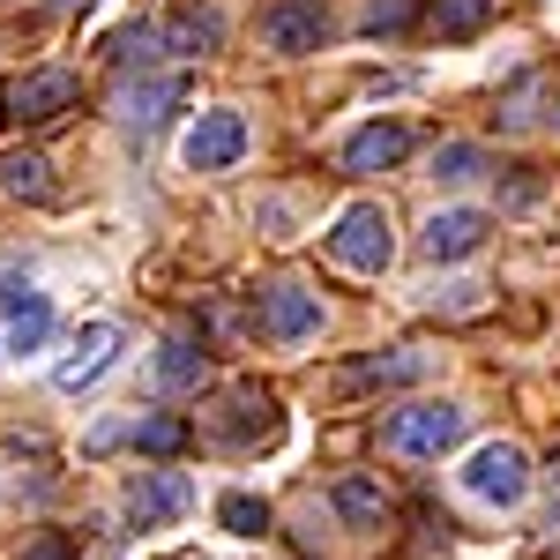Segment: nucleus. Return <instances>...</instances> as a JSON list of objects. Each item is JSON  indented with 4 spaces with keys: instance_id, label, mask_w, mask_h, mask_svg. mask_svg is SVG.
Segmentation results:
<instances>
[{
    "instance_id": "1",
    "label": "nucleus",
    "mask_w": 560,
    "mask_h": 560,
    "mask_svg": "<svg viewBox=\"0 0 560 560\" xmlns=\"http://www.w3.org/2000/svg\"><path fill=\"white\" fill-rule=\"evenodd\" d=\"M75 105H83V75L75 68H31V75H15L0 90V120H15V128H45V120H60Z\"/></svg>"
},
{
    "instance_id": "2",
    "label": "nucleus",
    "mask_w": 560,
    "mask_h": 560,
    "mask_svg": "<svg viewBox=\"0 0 560 560\" xmlns=\"http://www.w3.org/2000/svg\"><path fill=\"white\" fill-rule=\"evenodd\" d=\"M464 411L456 404H404V411H388L382 441L396 448V456H411V464H433V456H448L456 441H464Z\"/></svg>"
},
{
    "instance_id": "3",
    "label": "nucleus",
    "mask_w": 560,
    "mask_h": 560,
    "mask_svg": "<svg viewBox=\"0 0 560 560\" xmlns=\"http://www.w3.org/2000/svg\"><path fill=\"white\" fill-rule=\"evenodd\" d=\"M456 478H464V493L486 501V509H516L523 493H530V456H523L516 441H486V448H471V464Z\"/></svg>"
},
{
    "instance_id": "4",
    "label": "nucleus",
    "mask_w": 560,
    "mask_h": 560,
    "mask_svg": "<svg viewBox=\"0 0 560 560\" xmlns=\"http://www.w3.org/2000/svg\"><path fill=\"white\" fill-rule=\"evenodd\" d=\"M329 255L345 261L351 277H382L388 255H396V240H388V210L382 202H351L337 217V232H329Z\"/></svg>"
},
{
    "instance_id": "5",
    "label": "nucleus",
    "mask_w": 560,
    "mask_h": 560,
    "mask_svg": "<svg viewBox=\"0 0 560 560\" xmlns=\"http://www.w3.org/2000/svg\"><path fill=\"white\" fill-rule=\"evenodd\" d=\"M120 359V322H90V329H75V345H68V359L52 366V388H68V396H83L90 382H105V366Z\"/></svg>"
},
{
    "instance_id": "6",
    "label": "nucleus",
    "mask_w": 560,
    "mask_h": 560,
    "mask_svg": "<svg viewBox=\"0 0 560 560\" xmlns=\"http://www.w3.org/2000/svg\"><path fill=\"white\" fill-rule=\"evenodd\" d=\"M261 45L269 52H322L329 45V8L322 0H277L261 15Z\"/></svg>"
},
{
    "instance_id": "7",
    "label": "nucleus",
    "mask_w": 560,
    "mask_h": 560,
    "mask_svg": "<svg viewBox=\"0 0 560 560\" xmlns=\"http://www.w3.org/2000/svg\"><path fill=\"white\" fill-rule=\"evenodd\" d=\"M486 232H493V217L486 210H433L427 232H419V255L427 261H464L486 247Z\"/></svg>"
},
{
    "instance_id": "8",
    "label": "nucleus",
    "mask_w": 560,
    "mask_h": 560,
    "mask_svg": "<svg viewBox=\"0 0 560 560\" xmlns=\"http://www.w3.org/2000/svg\"><path fill=\"white\" fill-rule=\"evenodd\" d=\"M247 158V120L240 113H202L195 135H187V165L195 173H224V165H240Z\"/></svg>"
},
{
    "instance_id": "9",
    "label": "nucleus",
    "mask_w": 560,
    "mask_h": 560,
    "mask_svg": "<svg viewBox=\"0 0 560 560\" xmlns=\"http://www.w3.org/2000/svg\"><path fill=\"white\" fill-rule=\"evenodd\" d=\"M261 329H269L277 345H306V337L322 329V300H314L306 284H269V292H261Z\"/></svg>"
},
{
    "instance_id": "10",
    "label": "nucleus",
    "mask_w": 560,
    "mask_h": 560,
    "mask_svg": "<svg viewBox=\"0 0 560 560\" xmlns=\"http://www.w3.org/2000/svg\"><path fill=\"white\" fill-rule=\"evenodd\" d=\"M187 509V478L179 471H142L128 486V523L135 530H158V523H173Z\"/></svg>"
},
{
    "instance_id": "11",
    "label": "nucleus",
    "mask_w": 560,
    "mask_h": 560,
    "mask_svg": "<svg viewBox=\"0 0 560 560\" xmlns=\"http://www.w3.org/2000/svg\"><path fill=\"white\" fill-rule=\"evenodd\" d=\"M404 158H411V128H396V120H374L345 142V173H388Z\"/></svg>"
},
{
    "instance_id": "12",
    "label": "nucleus",
    "mask_w": 560,
    "mask_h": 560,
    "mask_svg": "<svg viewBox=\"0 0 560 560\" xmlns=\"http://www.w3.org/2000/svg\"><path fill=\"white\" fill-rule=\"evenodd\" d=\"M277 433V404L261 388H232L224 396V419L210 427V441H269Z\"/></svg>"
},
{
    "instance_id": "13",
    "label": "nucleus",
    "mask_w": 560,
    "mask_h": 560,
    "mask_svg": "<svg viewBox=\"0 0 560 560\" xmlns=\"http://www.w3.org/2000/svg\"><path fill=\"white\" fill-rule=\"evenodd\" d=\"M427 374V359L419 351H374V359H359V366H345V388H404Z\"/></svg>"
},
{
    "instance_id": "14",
    "label": "nucleus",
    "mask_w": 560,
    "mask_h": 560,
    "mask_svg": "<svg viewBox=\"0 0 560 560\" xmlns=\"http://www.w3.org/2000/svg\"><path fill=\"white\" fill-rule=\"evenodd\" d=\"M0 195H15V202H52V165H45L38 150H8V158H0Z\"/></svg>"
},
{
    "instance_id": "15",
    "label": "nucleus",
    "mask_w": 560,
    "mask_h": 560,
    "mask_svg": "<svg viewBox=\"0 0 560 560\" xmlns=\"http://www.w3.org/2000/svg\"><path fill=\"white\" fill-rule=\"evenodd\" d=\"M165 45H173V52H217V45H224V15L187 0L173 23H165Z\"/></svg>"
},
{
    "instance_id": "16",
    "label": "nucleus",
    "mask_w": 560,
    "mask_h": 560,
    "mask_svg": "<svg viewBox=\"0 0 560 560\" xmlns=\"http://www.w3.org/2000/svg\"><path fill=\"white\" fill-rule=\"evenodd\" d=\"M173 105H187V75H158V83H135L120 113H128L135 128H158V120H165Z\"/></svg>"
},
{
    "instance_id": "17",
    "label": "nucleus",
    "mask_w": 560,
    "mask_h": 560,
    "mask_svg": "<svg viewBox=\"0 0 560 560\" xmlns=\"http://www.w3.org/2000/svg\"><path fill=\"white\" fill-rule=\"evenodd\" d=\"M337 516L359 523V530H382L388 523V493L374 478H337Z\"/></svg>"
},
{
    "instance_id": "18",
    "label": "nucleus",
    "mask_w": 560,
    "mask_h": 560,
    "mask_svg": "<svg viewBox=\"0 0 560 560\" xmlns=\"http://www.w3.org/2000/svg\"><path fill=\"white\" fill-rule=\"evenodd\" d=\"M45 337H52V306H45V292L8 300V351H38Z\"/></svg>"
},
{
    "instance_id": "19",
    "label": "nucleus",
    "mask_w": 560,
    "mask_h": 560,
    "mask_svg": "<svg viewBox=\"0 0 560 560\" xmlns=\"http://www.w3.org/2000/svg\"><path fill=\"white\" fill-rule=\"evenodd\" d=\"M493 23V0H427V31L441 38H478Z\"/></svg>"
},
{
    "instance_id": "20",
    "label": "nucleus",
    "mask_w": 560,
    "mask_h": 560,
    "mask_svg": "<svg viewBox=\"0 0 560 560\" xmlns=\"http://www.w3.org/2000/svg\"><path fill=\"white\" fill-rule=\"evenodd\" d=\"M195 433H187V419H173V411H158V419H135V448L142 456H179Z\"/></svg>"
},
{
    "instance_id": "21",
    "label": "nucleus",
    "mask_w": 560,
    "mask_h": 560,
    "mask_svg": "<svg viewBox=\"0 0 560 560\" xmlns=\"http://www.w3.org/2000/svg\"><path fill=\"white\" fill-rule=\"evenodd\" d=\"M486 173V150H478V142H441V150H433V179H441V187H464V179H478Z\"/></svg>"
},
{
    "instance_id": "22",
    "label": "nucleus",
    "mask_w": 560,
    "mask_h": 560,
    "mask_svg": "<svg viewBox=\"0 0 560 560\" xmlns=\"http://www.w3.org/2000/svg\"><path fill=\"white\" fill-rule=\"evenodd\" d=\"M217 523L240 530V538H261V530H269V509H261L255 493H224V501H217Z\"/></svg>"
},
{
    "instance_id": "23",
    "label": "nucleus",
    "mask_w": 560,
    "mask_h": 560,
    "mask_svg": "<svg viewBox=\"0 0 560 560\" xmlns=\"http://www.w3.org/2000/svg\"><path fill=\"white\" fill-rule=\"evenodd\" d=\"M158 382H165V388H195V382H202V351L173 337V345L158 351Z\"/></svg>"
},
{
    "instance_id": "24",
    "label": "nucleus",
    "mask_w": 560,
    "mask_h": 560,
    "mask_svg": "<svg viewBox=\"0 0 560 560\" xmlns=\"http://www.w3.org/2000/svg\"><path fill=\"white\" fill-rule=\"evenodd\" d=\"M404 15H411V0H374V8H366V31H396Z\"/></svg>"
},
{
    "instance_id": "25",
    "label": "nucleus",
    "mask_w": 560,
    "mask_h": 560,
    "mask_svg": "<svg viewBox=\"0 0 560 560\" xmlns=\"http://www.w3.org/2000/svg\"><path fill=\"white\" fill-rule=\"evenodd\" d=\"M23 560H75V546H68V538H60V530H45L38 546H31V553Z\"/></svg>"
},
{
    "instance_id": "26",
    "label": "nucleus",
    "mask_w": 560,
    "mask_h": 560,
    "mask_svg": "<svg viewBox=\"0 0 560 560\" xmlns=\"http://www.w3.org/2000/svg\"><path fill=\"white\" fill-rule=\"evenodd\" d=\"M135 427H120V419H105V427L90 433V456H105V448H120V441H128Z\"/></svg>"
}]
</instances>
